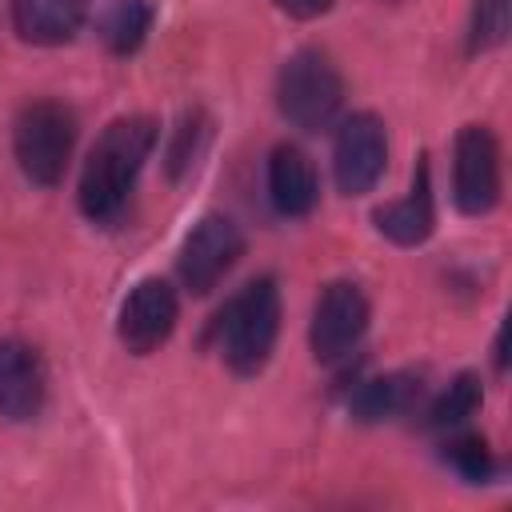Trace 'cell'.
Here are the masks:
<instances>
[{"label":"cell","instance_id":"obj_5","mask_svg":"<svg viewBox=\"0 0 512 512\" xmlns=\"http://www.w3.org/2000/svg\"><path fill=\"white\" fill-rule=\"evenodd\" d=\"M452 200L464 216H484L500 200V148L484 124H468L452 148Z\"/></svg>","mask_w":512,"mask_h":512},{"label":"cell","instance_id":"obj_13","mask_svg":"<svg viewBox=\"0 0 512 512\" xmlns=\"http://www.w3.org/2000/svg\"><path fill=\"white\" fill-rule=\"evenodd\" d=\"M80 0H12V28L28 44H64L80 32Z\"/></svg>","mask_w":512,"mask_h":512},{"label":"cell","instance_id":"obj_11","mask_svg":"<svg viewBox=\"0 0 512 512\" xmlns=\"http://www.w3.org/2000/svg\"><path fill=\"white\" fill-rule=\"evenodd\" d=\"M268 196L280 216H308L320 196L312 160L296 144H276L268 156Z\"/></svg>","mask_w":512,"mask_h":512},{"label":"cell","instance_id":"obj_2","mask_svg":"<svg viewBox=\"0 0 512 512\" xmlns=\"http://www.w3.org/2000/svg\"><path fill=\"white\" fill-rule=\"evenodd\" d=\"M280 332V288L272 276L244 284L216 316V348L236 376H256Z\"/></svg>","mask_w":512,"mask_h":512},{"label":"cell","instance_id":"obj_8","mask_svg":"<svg viewBox=\"0 0 512 512\" xmlns=\"http://www.w3.org/2000/svg\"><path fill=\"white\" fill-rule=\"evenodd\" d=\"M388 164V140H384V124L372 112H356L340 124L336 144H332V172H336V188L344 196H364L376 188V180L384 176Z\"/></svg>","mask_w":512,"mask_h":512},{"label":"cell","instance_id":"obj_1","mask_svg":"<svg viewBox=\"0 0 512 512\" xmlns=\"http://www.w3.org/2000/svg\"><path fill=\"white\" fill-rule=\"evenodd\" d=\"M156 144V120L152 116H120L112 120L100 140L88 152V164L80 172V212L92 224H116L128 208L132 184Z\"/></svg>","mask_w":512,"mask_h":512},{"label":"cell","instance_id":"obj_18","mask_svg":"<svg viewBox=\"0 0 512 512\" xmlns=\"http://www.w3.org/2000/svg\"><path fill=\"white\" fill-rule=\"evenodd\" d=\"M444 460H448L464 480H472V484H484V480H492V472H496V460H492L488 444H484L480 436H472V432L452 436V440L444 444Z\"/></svg>","mask_w":512,"mask_h":512},{"label":"cell","instance_id":"obj_4","mask_svg":"<svg viewBox=\"0 0 512 512\" xmlns=\"http://www.w3.org/2000/svg\"><path fill=\"white\" fill-rule=\"evenodd\" d=\"M72 140H76V116L60 100H32L16 116V160L20 172L32 184H60L68 160H72Z\"/></svg>","mask_w":512,"mask_h":512},{"label":"cell","instance_id":"obj_10","mask_svg":"<svg viewBox=\"0 0 512 512\" xmlns=\"http://www.w3.org/2000/svg\"><path fill=\"white\" fill-rule=\"evenodd\" d=\"M44 408V364L24 340H0V416L32 420Z\"/></svg>","mask_w":512,"mask_h":512},{"label":"cell","instance_id":"obj_6","mask_svg":"<svg viewBox=\"0 0 512 512\" xmlns=\"http://www.w3.org/2000/svg\"><path fill=\"white\" fill-rule=\"evenodd\" d=\"M240 256H244V236H240V228H236L228 216L212 212V216H204V220L184 236L176 268H180V280H184V288H188L192 296H208V292L232 272V264H236Z\"/></svg>","mask_w":512,"mask_h":512},{"label":"cell","instance_id":"obj_15","mask_svg":"<svg viewBox=\"0 0 512 512\" xmlns=\"http://www.w3.org/2000/svg\"><path fill=\"white\" fill-rule=\"evenodd\" d=\"M152 28V4L148 0H116L108 12H104V24H100V36L104 44L116 52V56H128L144 44Z\"/></svg>","mask_w":512,"mask_h":512},{"label":"cell","instance_id":"obj_16","mask_svg":"<svg viewBox=\"0 0 512 512\" xmlns=\"http://www.w3.org/2000/svg\"><path fill=\"white\" fill-rule=\"evenodd\" d=\"M480 400H484V396H480V380H476L472 372H460V376L436 396V404L428 408V424L440 428V432L460 428L468 416H476Z\"/></svg>","mask_w":512,"mask_h":512},{"label":"cell","instance_id":"obj_14","mask_svg":"<svg viewBox=\"0 0 512 512\" xmlns=\"http://www.w3.org/2000/svg\"><path fill=\"white\" fill-rule=\"evenodd\" d=\"M420 396V380L412 372H388V376H376V380H364L352 396V416L364 420V424H376V420H396L404 416Z\"/></svg>","mask_w":512,"mask_h":512},{"label":"cell","instance_id":"obj_3","mask_svg":"<svg viewBox=\"0 0 512 512\" xmlns=\"http://www.w3.org/2000/svg\"><path fill=\"white\" fill-rule=\"evenodd\" d=\"M344 104V80L320 48H300L276 76V108L300 132H320Z\"/></svg>","mask_w":512,"mask_h":512},{"label":"cell","instance_id":"obj_12","mask_svg":"<svg viewBox=\"0 0 512 512\" xmlns=\"http://www.w3.org/2000/svg\"><path fill=\"white\" fill-rule=\"evenodd\" d=\"M376 228L380 236H388L392 244H424L432 236V224H436V208H432V184H428V160L420 156L416 172H412V188L404 200H392V204H380L376 208Z\"/></svg>","mask_w":512,"mask_h":512},{"label":"cell","instance_id":"obj_17","mask_svg":"<svg viewBox=\"0 0 512 512\" xmlns=\"http://www.w3.org/2000/svg\"><path fill=\"white\" fill-rule=\"evenodd\" d=\"M512 24V0H476L472 8V28H468V48L488 52L500 48Z\"/></svg>","mask_w":512,"mask_h":512},{"label":"cell","instance_id":"obj_7","mask_svg":"<svg viewBox=\"0 0 512 512\" xmlns=\"http://www.w3.org/2000/svg\"><path fill=\"white\" fill-rule=\"evenodd\" d=\"M368 328V300L352 280H332L312 308V324H308V344L312 356L320 364H336L344 360L360 336Z\"/></svg>","mask_w":512,"mask_h":512},{"label":"cell","instance_id":"obj_19","mask_svg":"<svg viewBox=\"0 0 512 512\" xmlns=\"http://www.w3.org/2000/svg\"><path fill=\"white\" fill-rule=\"evenodd\" d=\"M280 12H288L292 20H316L332 8V0H276Z\"/></svg>","mask_w":512,"mask_h":512},{"label":"cell","instance_id":"obj_9","mask_svg":"<svg viewBox=\"0 0 512 512\" xmlns=\"http://www.w3.org/2000/svg\"><path fill=\"white\" fill-rule=\"evenodd\" d=\"M176 312H180L176 292H172L160 276L140 280V284L128 292V300L120 304V320H116L120 344H124L128 352H136V356L156 352V348L172 336Z\"/></svg>","mask_w":512,"mask_h":512}]
</instances>
